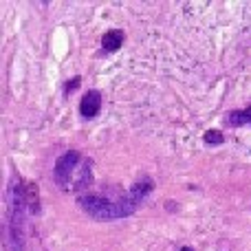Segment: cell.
I'll list each match as a JSON object with an SVG mask.
<instances>
[{
  "label": "cell",
  "instance_id": "1",
  "mask_svg": "<svg viewBox=\"0 0 251 251\" xmlns=\"http://www.w3.org/2000/svg\"><path fill=\"white\" fill-rule=\"evenodd\" d=\"M79 205L88 216L97 218V221H117V218L130 216L137 209V201L130 196H104V194H82L79 196Z\"/></svg>",
  "mask_w": 251,
  "mask_h": 251
},
{
  "label": "cell",
  "instance_id": "2",
  "mask_svg": "<svg viewBox=\"0 0 251 251\" xmlns=\"http://www.w3.org/2000/svg\"><path fill=\"white\" fill-rule=\"evenodd\" d=\"M79 163H82V156L75 150L66 152L57 159L55 168H53V178L62 190H84L86 185H91V161H86L84 168H79Z\"/></svg>",
  "mask_w": 251,
  "mask_h": 251
},
{
  "label": "cell",
  "instance_id": "3",
  "mask_svg": "<svg viewBox=\"0 0 251 251\" xmlns=\"http://www.w3.org/2000/svg\"><path fill=\"white\" fill-rule=\"evenodd\" d=\"M100 110H101V93L88 91L86 95L82 97V101H79V113H82V117L93 119L100 115Z\"/></svg>",
  "mask_w": 251,
  "mask_h": 251
},
{
  "label": "cell",
  "instance_id": "4",
  "mask_svg": "<svg viewBox=\"0 0 251 251\" xmlns=\"http://www.w3.org/2000/svg\"><path fill=\"white\" fill-rule=\"evenodd\" d=\"M101 44H104V51H117L119 47L124 44V31H119V29H113V31H108V33L101 38Z\"/></svg>",
  "mask_w": 251,
  "mask_h": 251
},
{
  "label": "cell",
  "instance_id": "5",
  "mask_svg": "<svg viewBox=\"0 0 251 251\" xmlns=\"http://www.w3.org/2000/svg\"><path fill=\"white\" fill-rule=\"evenodd\" d=\"M225 124L231 126V128H238V126H245V124L251 126V108H247V110H234V113H229L225 117Z\"/></svg>",
  "mask_w": 251,
  "mask_h": 251
},
{
  "label": "cell",
  "instance_id": "6",
  "mask_svg": "<svg viewBox=\"0 0 251 251\" xmlns=\"http://www.w3.org/2000/svg\"><path fill=\"white\" fill-rule=\"evenodd\" d=\"M205 141L212 143V146H221V143H223V134L218 132V130H209V132H205Z\"/></svg>",
  "mask_w": 251,
  "mask_h": 251
},
{
  "label": "cell",
  "instance_id": "7",
  "mask_svg": "<svg viewBox=\"0 0 251 251\" xmlns=\"http://www.w3.org/2000/svg\"><path fill=\"white\" fill-rule=\"evenodd\" d=\"M79 84H82V77H79V75L77 77H73V79H69V82L64 84V95H71L73 91H77Z\"/></svg>",
  "mask_w": 251,
  "mask_h": 251
},
{
  "label": "cell",
  "instance_id": "8",
  "mask_svg": "<svg viewBox=\"0 0 251 251\" xmlns=\"http://www.w3.org/2000/svg\"><path fill=\"white\" fill-rule=\"evenodd\" d=\"M181 251H194V249H192V247H183Z\"/></svg>",
  "mask_w": 251,
  "mask_h": 251
}]
</instances>
